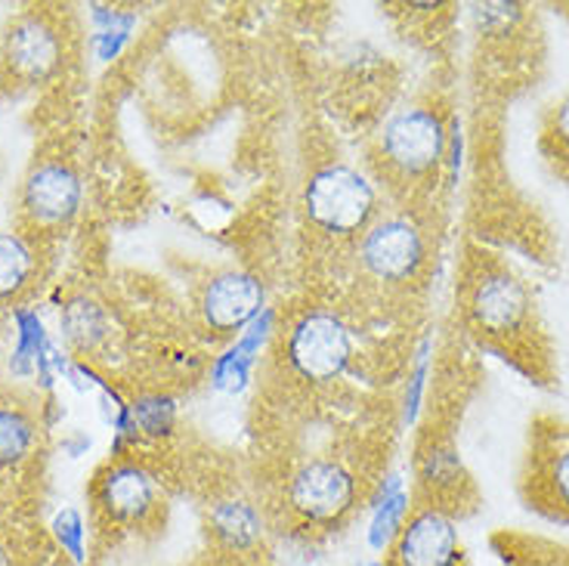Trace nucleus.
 <instances>
[{"label":"nucleus","mask_w":569,"mask_h":566,"mask_svg":"<svg viewBox=\"0 0 569 566\" xmlns=\"http://www.w3.org/2000/svg\"><path fill=\"white\" fill-rule=\"evenodd\" d=\"M100 502L114 520H142L156 508V480L140 465H114L100 483Z\"/></svg>","instance_id":"nucleus-12"},{"label":"nucleus","mask_w":569,"mask_h":566,"mask_svg":"<svg viewBox=\"0 0 569 566\" xmlns=\"http://www.w3.org/2000/svg\"><path fill=\"white\" fill-rule=\"evenodd\" d=\"M213 529L232 548H248L260 538V517L251 505L244 502H227L213 508Z\"/></svg>","instance_id":"nucleus-13"},{"label":"nucleus","mask_w":569,"mask_h":566,"mask_svg":"<svg viewBox=\"0 0 569 566\" xmlns=\"http://www.w3.org/2000/svg\"><path fill=\"white\" fill-rule=\"evenodd\" d=\"M350 356H353V340L335 312L300 316L284 340V359L303 381L326 384L341 378Z\"/></svg>","instance_id":"nucleus-4"},{"label":"nucleus","mask_w":569,"mask_h":566,"mask_svg":"<svg viewBox=\"0 0 569 566\" xmlns=\"http://www.w3.org/2000/svg\"><path fill=\"white\" fill-rule=\"evenodd\" d=\"M461 542L446 510L421 508L397 536V566H458Z\"/></svg>","instance_id":"nucleus-10"},{"label":"nucleus","mask_w":569,"mask_h":566,"mask_svg":"<svg viewBox=\"0 0 569 566\" xmlns=\"http://www.w3.org/2000/svg\"><path fill=\"white\" fill-rule=\"evenodd\" d=\"M260 307H263V285L242 269L217 272L201 291V316L208 328L220 335H236L244 326H251Z\"/></svg>","instance_id":"nucleus-9"},{"label":"nucleus","mask_w":569,"mask_h":566,"mask_svg":"<svg viewBox=\"0 0 569 566\" xmlns=\"http://www.w3.org/2000/svg\"><path fill=\"white\" fill-rule=\"evenodd\" d=\"M523 496L529 508L569 524V425H539L529 437Z\"/></svg>","instance_id":"nucleus-5"},{"label":"nucleus","mask_w":569,"mask_h":566,"mask_svg":"<svg viewBox=\"0 0 569 566\" xmlns=\"http://www.w3.org/2000/svg\"><path fill=\"white\" fill-rule=\"evenodd\" d=\"M69 338L81 347H93V340L102 338V312L93 304H74L66 312Z\"/></svg>","instance_id":"nucleus-20"},{"label":"nucleus","mask_w":569,"mask_h":566,"mask_svg":"<svg viewBox=\"0 0 569 566\" xmlns=\"http://www.w3.org/2000/svg\"><path fill=\"white\" fill-rule=\"evenodd\" d=\"M130 421L133 425H140L146 434H168L173 425V406L171 399H161V397H142L137 399L133 406H130Z\"/></svg>","instance_id":"nucleus-19"},{"label":"nucleus","mask_w":569,"mask_h":566,"mask_svg":"<svg viewBox=\"0 0 569 566\" xmlns=\"http://www.w3.org/2000/svg\"><path fill=\"white\" fill-rule=\"evenodd\" d=\"M0 566H10V557H7V552L0 548Z\"/></svg>","instance_id":"nucleus-22"},{"label":"nucleus","mask_w":569,"mask_h":566,"mask_svg":"<svg viewBox=\"0 0 569 566\" xmlns=\"http://www.w3.org/2000/svg\"><path fill=\"white\" fill-rule=\"evenodd\" d=\"M375 186L347 165H328L316 170L307 183L303 208L316 229L328 236H356L375 224Z\"/></svg>","instance_id":"nucleus-3"},{"label":"nucleus","mask_w":569,"mask_h":566,"mask_svg":"<svg viewBox=\"0 0 569 566\" xmlns=\"http://www.w3.org/2000/svg\"><path fill=\"white\" fill-rule=\"evenodd\" d=\"M3 59L19 81L41 85L47 78H53L62 66V38L43 16H22L16 19L13 29L7 31Z\"/></svg>","instance_id":"nucleus-8"},{"label":"nucleus","mask_w":569,"mask_h":566,"mask_svg":"<svg viewBox=\"0 0 569 566\" xmlns=\"http://www.w3.org/2000/svg\"><path fill=\"white\" fill-rule=\"evenodd\" d=\"M34 427L16 409H0V465H16L29 455Z\"/></svg>","instance_id":"nucleus-16"},{"label":"nucleus","mask_w":569,"mask_h":566,"mask_svg":"<svg viewBox=\"0 0 569 566\" xmlns=\"http://www.w3.org/2000/svg\"><path fill=\"white\" fill-rule=\"evenodd\" d=\"M22 208L29 211L34 224L53 227V224H69L81 208V180L69 165H41L29 173L26 189H22Z\"/></svg>","instance_id":"nucleus-11"},{"label":"nucleus","mask_w":569,"mask_h":566,"mask_svg":"<svg viewBox=\"0 0 569 566\" xmlns=\"http://www.w3.org/2000/svg\"><path fill=\"white\" fill-rule=\"evenodd\" d=\"M359 257H362L366 272H369L371 279H378V282H415L427 260L425 232H421V227L415 224L409 214L378 217L362 232Z\"/></svg>","instance_id":"nucleus-6"},{"label":"nucleus","mask_w":569,"mask_h":566,"mask_svg":"<svg viewBox=\"0 0 569 566\" xmlns=\"http://www.w3.org/2000/svg\"><path fill=\"white\" fill-rule=\"evenodd\" d=\"M31 269H34V257H31L29 245L13 232H0V300L22 291Z\"/></svg>","instance_id":"nucleus-14"},{"label":"nucleus","mask_w":569,"mask_h":566,"mask_svg":"<svg viewBox=\"0 0 569 566\" xmlns=\"http://www.w3.org/2000/svg\"><path fill=\"white\" fill-rule=\"evenodd\" d=\"M541 149L548 161L560 168V173L569 177V93L557 102L555 112L545 125V137H541Z\"/></svg>","instance_id":"nucleus-17"},{"label":"nucleus","mask_w":569,"mask_h":566,"mask_svg":"<svg viewBox=\"0 0 569 566\" xmlns=\"http://www.w3.org/2000/svg\"><path fill=\"white\" fill-rule=\"evenodd\" d=\"M362 566H381V564H362Z\"/></svg>","instance_id":"nucleus-23"},{"label":"nucleus","mask_w":569,"mask_h":566,"mask_svg":"<svg viewBox=\"0 0 569 566\" xmlns=\"http://www.w3.org/2000/svg\"><path fill=\"white\" fill-rule=\"evenodd\" d=\"M378 156L385 161V177L402 186H421L437 177L446 158L442 118L427 106L399 109L381 130Z\"/></svg>","instance_id":"nucleus-2"},{"label":"nucleus","mask_w":569,"mask_h":566,"mask_svg":"<svg viewBox=\"0 0 569 566\" xmlns=\"http://www.w3.org/2000/svg\"><path fill=\"white\" fill-rule=\"evenodd\" d=\"M461 319L483 350L520 368L527 378H551V338L523 279L483 251H470L461 282Z\"/></svg>","instance_id":"nucleus-1"},{"label":"nucleus","mask_w":569,"mask_h":566,"mask_svg":"<svg viewBox=\"0 0 569 566\" xmlns=\"http://www.w3.org/2000/svg\"><path fill=\"white\" fill-rule=\"evenodd\" d=\"M406 510H409V496L402 493L399 480H390V486L385 489V498H381V505L375 510V520H371L369 529V545L375 552H385L387 545L399 536Z\"/></svg>","instance_id":"nucleus-15"},{"label":"nucleus","mask_w":569,"mask_h":566,"mask_svg":"<svg viewBox=\"0 0 569 566\" xmlns=\"http://www.w3.org/2000/svg\"><path fill=\"white\" fill-rule=\"evenodd\" d=\"M353 502V474L335 461H310L288 483V505L300 520L313 526H331L343 520Z\"/></svg>","instance_id":"nucleus-7"},{"label":"nucleus","mask_w":569,"mask_h":566,"mask_svg":"<svg viewBox=\"0 0 569 566\" xmlns=\"http://www.w3.org/2000/svg\"><path fill=\"white\" fill-rule=\"evenodd\" d=\"M53 533L57 542L74 560H84V524H81V514L78 510H62L53 520Z\"/></svg>","instance_id":"nucleus-21"},{"label":"nucleus","mask_w":569,"mask_h":566,"mask_svg":"<svg viewBox=\"0 0 569 566\" xmlns=\"http://www.w3.org/2000/svg\"><path fill=\"white\" fill-rule=\"evenodd\" d=\"M47 344H43L41 319L34 312H19V350H16V368L26 371L29 363L43 366L47 359Z\"/></svg>","instance_id":"nucleus-18"}]
</instances>
